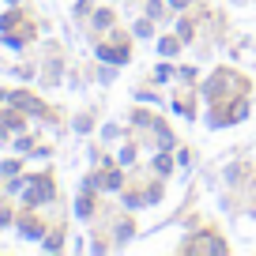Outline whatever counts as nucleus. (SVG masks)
<instances>
[{
    "label": "nucleus",
    "instance_id": "nucleus-1",
    "mask_svg": "<svg viewBox=\"0 0 256 256\" xmlns=\"http://www.w3.org/2000/svg\"><path fill=\"white\" fill-rule=\"evenodd\" d=\"M170 4H174V8H184V4H188V0H170Z\"/></svg>",
    "mask_w": 256,
    "mask_h": 256
}]
</instances>
